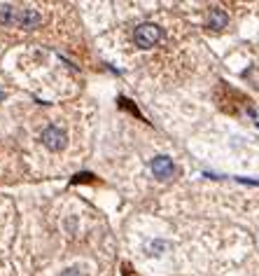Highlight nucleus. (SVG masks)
Listing matches in <instances>:
<instances>
[{
  "label": "nucleus",
  "instance_id": "nucleus-1",
  "mask_svg": "<svg viewBox=\"0 0 259 276\" xmlns=\"http://www.w3.org/2000/svg\"><path fill=\"white\" fill-rule=\"evenodd\" d=\"M161 35L163 33L157 24H140V26H136V31H133V43L140 49H152L161 40Z\"/></svg>",
  "mask_w": 259,
  "mask_h": 276
},
{
  "label": "nucleus",
  "instance_id": "nucleus-2",
  "mask_svg": "<svg viewBox=\"0 0 259 276\" xmlns=\"http://www.w3.org/2000/svg\"><path fill=\"white\" fill-rule=\"evenodd\" d=\"M40 141H42V145L47 147V150H52V152H59V150H63V147H66L68 134L61 129L59 124H49L47 129L42 131V136H40Z\"/></svg>",
  "mask_w": 259,
  "mask_h": 276
},
{
  "label": "nucleus",
  "instance_id": "nucleus-3",
  "mask_svg": "<svg viewBox=\"0 0 259 276\" xmlns=\"http://www.w3.org/2000/svg\"><path fill=\"white\" fill-rule=\"evenodd\" d=\"M150 169L154 173V178H159V180H168V178H173V173H175V164L168 154H157L152 160Z\"/></svg>",
  "mask_w": 259,
  "mask_h": 276
},
{
  "label": "nucleus",
  "instance_id": "nucleus-4",
  "mask_svg": "<svg viewBox=\"0 0 259 276\" xmlns=\"http://www.w3.org/2000/svg\"><path fill=\"white\" fill-rule=\"evenodd\" d=\"M14 24L21 26V28H35V26L42 24V17H40V12L37 10H30V7H26V10H19L17 17H14Z\"/></svg>",
  "mask_w": 259,
  "mask_h": 276
},
{
  "label": "nucleus",
  "instance_id": "nucleus-5",
  "mask_svg": "<svg viewBox=\"0 0 259 276\" xmlns=\"http://www.w3.org/2000/svg\"><path fill=\"white\" fill-rule=\"evenodd\" d=\"M227 24H229V14L224 12V10H220V7H212L210 17H208V28L222 31V28H227Z\"/></svg>",
  "mask_w": 259,
  "mask_h": 276
},
{
  "label": "nucleus",
  "instance_id": "nucleus-6",
  "mask_svg": "<svg viewBox=\"0 0 259 276\" xmlns=\"http://www.w3.org/2000/svg\"><path fill=\"white\" fill-rule=\"evenodd\" d=\"M14 7L12 5H3L0 7V24L3 26H10V24H14Z\"/></svg>",
  "mask_w": 259,
  "mask_h": 276
},
{
  "label": "nucleus",
  "instance_id": "nucleus-7",
  "mask_svg": "<svg viewBox=\"0 0 259 276\" xmlns=\"http://www.w3.org/2000/svg\"><path fill=\"white\" fill-rule=\"evenodd\" d=\"M61 276H87V274H84L82 269H79V267H70V269H66Z\"/></svg>",
  "mask_w": 259,
  "mask_h": 276
},
{
  "label": "nucleus",
  "instance_id": "nucleus-8",
  "mask_svg": "<svg viewBox=\"0 0 259 276\" xmlns=\"http://www.w3.org/2000/svg\"><path fill=\"white\" fill-rule=\"evenodd\" d=\"M89 178H91V173H77V176L72 178V183H79V180L84 183V180H89Z\"/></svg>",
  "mask_w": 259,
  "mask_h": 276
},
{
  "label": "nucleus",
  "instance_id": "nucleus-9",
  "mask_svg": "<svg viewBox=\"0 0 259 276\" xmlns=\"http://www.w3.org/2000/svg\"><path fill=\"white\" fill-rule=\"evenodd\" d=\"M168 244H163V241H157V244H152L150 246V251H159V248H166Z\"/></svg>",
  "mask_w": 259,
  "mask_h": 276
},
{
  "label": "nucleus",
  "instance_id": "nucleus-10",
  "mask_svg": "<svg viewBox=\"0 0 259 276\" xmlns=\"http://www.w3.org/2000/svg\"><path fill=\"white\" fill-rule=\"evenodd\" d=\"M3 98H5V92H3V89H0V101H3Z\"/></svg>",
  "mask_w": 259,
  "mask_h": 276
}]
</instances>
